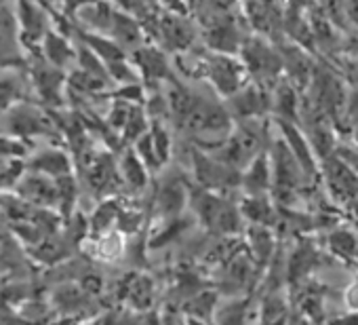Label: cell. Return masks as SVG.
I'll return each mask as SVG.
<instances>
[{
  "instance_id": "obj_13",
  "label": "cell",
  "mask_w": 358,
  "mask_h": 325,
  "mask_svg": "<svg viewBox=\"0 0 358 325\" xmlns=\"http://www.w3.org/2000/svg\"><path fill=\"white\" fill-rule=\"evenodd\" d=\"M331 247L335 254H341V256H352L356 251V239L350 235V233H335L331 237Z\"/></svg>"
},
{
  "instance_id": "obj_3",
  "label": "cell",
  "mask_w": 358,
  "mask_h": 325,
  "mask_svg": "<svg viewBox=\"0 0 358 325\" xmlns=\"http://www.w3.org/2000/svg\"><path fill=\"white\" fill-rule=\"evenodd\" d=\"M22 32L11 0H0V68H17L22 62Z\"/></svg>"
},
{
  "instance_id": "obj_7",
  "label": "cell",
  "mask_w": 358,
  "mask_h": 325,
  "mask_svg": "<svg viewBox=\"0 0 358 325\" xmlns=\"http://www.w3.org/2000/svg\"><path fill=\"white\" fill-rule=\"evenodd\" d=\"M270 104L274 106L278 120L295 123V118H297V95L289 83H278L274 87V95H272Z\"/></svg>"
},
{
  "instance_id": "obj_11",
  "label": "cell",
  "mask_w": 358,
  "mask_h": 325,
  "mask_svg": "<svg viewBox=\"0 0 358 325\" xmlns=\"http://www.w3.org/2000/svg\"><path fill=\"white\" fill-rule=\"evenodd\" d=\"M122 172L127 176V180L135 186H143L145 182V172H143V162L137 154L129 152L124 158H122Z\"/></svg>"
},
{
  "instance_id": "obj_16",
  "label": "cell",
  "mask_w": 358,
  "mask_h": 325,
  "mask_svg": "<svg viewBox=\"0 0 358 325\" xmlns=\"http://www.w3.org/2000/svg\"><path fill=\"white\" fill-rule=\"evenodd\" d=\"M308 3L310 0H287V7H289V15L295 20V18H299V13L308 7Z\"/></svg>"
},
{
  "instance_id": "obj_18",
  "label": "cell",
  "mask_w": 358,
  "mask_h": 325,
  "mask_svg": "<svg viewBox=\"0 0 358 325\" xmlns=\"http://www.w3.org/2000/svg\"><path fill=\"white\" fill-rule=\"evenodd\" d=\"M333 325H358V310H352L350 314H345L343 319H339Z\"/></svg>"
},
{
  "instance_id": "obj_15",
  "label": "cell",
  "mask_w": 358,
  "mask_h": 325,
  "mask_svg": "<svg viewBox=\"0 0 358 325\" xmlns=\"http://www.w3.org/2000/svg\"><path fill=\"white\" fill-rule=\"evenodd\" d=\"M341 15H345L358 28V0H339Z\"/></svg>"
},
{
  "instance_id": "obj_8",
  "label": "cell",
  "mask_w": 358,
  "mask_h": 325,
  "mask_svg": "<svg viewBox=\"0 0 358 325\" xmlns=\"http://www.w3.org/2000/svg\"><path fill=\"white\" fill-rule=\"evenodd\" d=\"M243 212H245V216H247V218L255 220L259 226L270 224V222H272V218H274L272 205H270V201H268L264 195L249 197V199L245 201V205H243Z\"/></svg>"
},
{
  "instance_id": "obj_14",
  "label": "cell",
  "mask_w": 358,
  "mask_h": 325,
  "mask_svg": "<svg viewBox=\"0 0 358 325\" xmlns=\"http://www.w3.org/2000/svg\"><path fill=\"white\" fill-rule=\"evenodd\" d=\"M320 9L324 11L327 20L331 22H341V9H339V0H318Z\"/></svg>"
},
{
  "instance_id": "obj_12",
  "label": "cell",
  "mask_w": 358,
  "mask_h": 325,
  "mask_svg": "<svg viewBox=\"0 0 358 325\" xmlns=\"http://www.w3.org/2000/svg\"><path fill=\"white\" fill-rule=\"evenodd\" d=\"M247 321V302H234L222 312L220 325H245Z\"/></svg>"
},
{
  "instance_id": "obj_4",
  "label": "cell",
  "mask_w": 358,
  "mask_h": 325,
  "mask_svg": "<svg viewBox=\"0 0 358 325\" xmlns=\"http://www.w3.org/2000/svg\"><path fill=\"white\" fill-rule=\"evenodd\" d=\"M278 129L282 133V141L287 144V148L291 150V154L299 162L301 172L306 176H314L316 174V158H314V150H312L310 141L306 139V135L297 129L295 123H289V120H278Z\"/></svg>"
},
{
  "instance_id": "obj_5",
  "label": "cell",
  "mask_w": 358,
  "mask_h": 325,
  "mask_svg": "<svg viewBox=\"0 0 358 325\" xmlns=\"http://www.w3.org/2000/svg\"><path fill=\"white\" fill-rule=\"evenodd\" d=\"M241 184L249 193V197L266 195L272 188V167H270V156L266 152H259L245 167V174L241 176Z\"/></svg>"
},
{
  "instance_id": "obj_1",
  "label": "cell",
  "mask_w": 358,
  "mask_h": 325,
  "mask_svg": "<svg viewBox=\"0 0 358 325\" xmlns=\"http://www.w3.org/2000/svg\"><path fill=\"white\" fill-rule=\"evenodd\" d=\"M201 70H203L201 81H205L222 99L234 95L238 89L251 83L241 57L232 53L209 51L207 55L201 57Z\"/></svg>"
},
{
  "instance_id": "obj_10",
  "label": "cell",
  "mask_w": 358,
  "mask_h": 325,
  "mask_svg": "<svg viewBox=\"0 0 358 325\" xmlns=\"http://www.w3.org/2000/svg\"><path fill=\"white\" fill-rule=\"evenodd\" d=\"M34 165L38 167V172L49 174V176H62L68 172V158L57 152V150H45L38 154V158L34 160Z\"/></svg>"
},
{
  "instance_id": "obj_6",
  "label": "cell",
  "mask_w": 358,
  "mask_h": 325,
  "mask_svg": "<svg viewBox=\"0 0 358 325\" xmlns=\"http://www.w3.org/2000/svg\"><path fill=\"white\" fill-rule=\"evenodd\" d=\"M41 51H43V57L51 66H55V68H59L64 72H66V68H70L76 62V49L70 45V39L68 36H62L53 28L41 41Z\"/></svg>"
},
{
  "instance_id": "obj_17",
  "label": "cell",
  "mask_w": 358,
  "mask_h": 325,
  "mask_svg": "<svg viewBox=\"0 0 358 325\" xmlns=\"http://www.w3.org/2000/svg\"><path fill=\"white\" fill-rule=\"evenodd\" d=\"M345 300H348V302H352V304H350V308H352V310H358V283H356V285H352V289L348 291Z\"/></svg>"
},
{
  "instance_id": "obj_9",
  "label": "cell",
  "mask_w": 358,
  "mask_h": 325,
  "mask_svg": "<svg viewBox=\"0 0 358 325\" xmlns=\"http://www.w3.org/2000/svg\"><path fill=\"white\" fill-rule=\"evenodd\" d=\"M287 304L280 298V293H272L266 302H264V310H262V325H287Z\"/></svg>"
},
{
  "instance_id": "obj_2",
  "label": "cell",
  "mask_w": 358,
  "mask_h": 325,
  "mask_svg": "<svg viewBox=\"0 0 358 325\" xmlns=\"http://www.w3.org/2000/svg\"><path fill=\"white\" fill-rule=\"evenodd\" d=\"M238 57L249 74V81H253L262 89L266 85L278 83L282 72V55L276 49H272L266 41L262 39L243 41L238 49Z\"/></svg>"
}]
</instances>
